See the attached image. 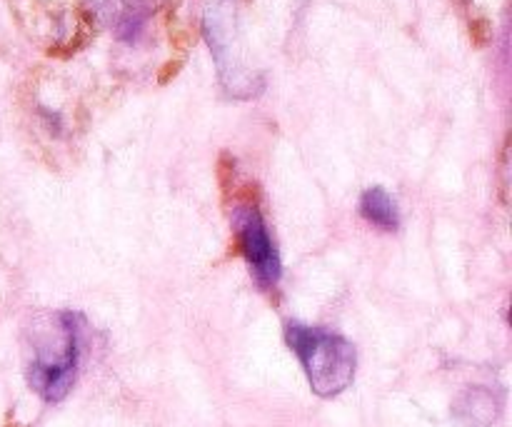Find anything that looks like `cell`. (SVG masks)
<instances>
[{"instance_id":"6da1fadb","label":"cell","mask_w":512,"mask_h":427,"mask_svg":"<svg viewBox=\"0 0 512 427\" xmlns=\"http://www.w3.org/2000/svg\"><path fill=\"white\" fill-rule=\"evenodd\" d=\"M80 363L78 315L55 313L33 338L28 383L45 403H58L70 393Z\"/></svg>"},{"instance_id":"7a4b0ae2","label":"cell","mask_w":512,"mask_h":427,"mask_svg":"<svg viewBox=\"0 0 512 427\" xmlns=\"http://www.w3.org/2000/svg\"><path fill=\"white\" fill-rule=\"evenodd\" d=\"M285 340L290 350L298 355L315 395L335 398L353 383L358 358H355V348L345 338L323 328L288 323Z\"/></svg>"},{"instance_id":"3957f363","label":"cell","mask_w":512,"mask_h":427,"mask_svg":"<svg viewBox=\"0 0 512 427\" xmlns=\"http://www.w3.org/2000/svg\"><path fill=\"white\" fill-rule=\"evenodd\" d=\"M235 223H238L240 250H243L250 270L255 273V280L263 288H275L280 280V273H283V265H280L278 248H275L273 238H270L268 228H265V220L260 215V210L255 205L240 208L238 215H235Z\"/></svg>"},{"instance_id":"277c9868","label":"cell","mask_w":512,"mask_h":427,"mask_svg":"<svg viewBox=\"0 0 512 427\" xmlns=\"http://www.w3.org/2000/svg\"><path fill=\"white\" fill-rule=\"evenodd\" d=\"M360 215H363L370 225L385 230V233H395V230L400 228L398 203H395L393 195L385 188H380V185L365 190L363 198H360Z\"/></svg>"}]
</instances>
